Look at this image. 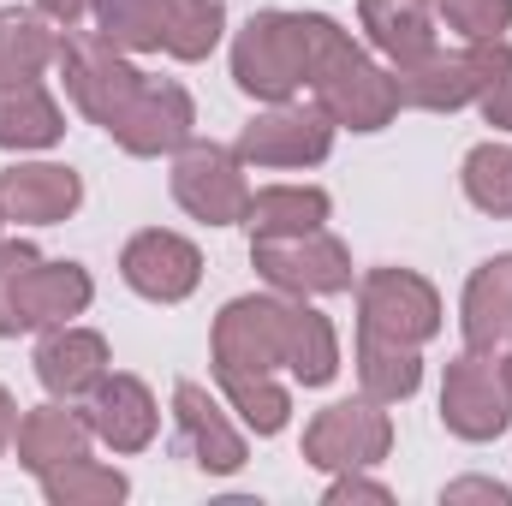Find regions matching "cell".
<instances>
[{"instance_id":"obj_11","label":"cell","mask_w":512,"mask_h":506,"mask_svg":"<svg viewBox=\"0 0 512 506\" xmlns=\"http://www.w3.org/2000/svg\"><path fill=\"white\" fill-rule=\"evenodd\" d=\"M334 149V120L310 102H268V114H256L239 131V161L245 167H316Z\"/></svg>"},{"instance_id":"obj_20","label":"cell","mask_w":512,"mask_h":506,"mask_svg":"<svg viewBox=\"0 0 512 506\" xmlns=\"http://www.w3.org/2000/svg\"><path fill=\"white\" fill-rule=\"evenodd\" d=\"M358 18L393 66H411V60L441 48L435 42V0H358Z\"/></svg>"},{"instance_id":"obj_31","label":"cell","mask_w":512,"mask_h":506,"mask_svg":"<svg viewBox=\"0 0 512 506\" xmlns=\"http://www.w3.org/2000/svg\"><path fill=\"white\" fill-rule=\"evenodd\" d=\"M42 495L54 506H114V501H126V477H120L114 465H96V459L84 453V459L48 471V477H42Z\"/></svg>"},{"instance_id":"obj_13","label":"cell","mask_w":512,"mask_h":506,"mask_svg":"<svg viewBox=\"0 0 512 506\" xmlns=\"http://www.w3.org/2000/svg\"><path fill=\"white\" fill-rule=\"evenodd\" d=\"M197 126V108H191V90L173 84V78H143L137 102L126 108V120L108 131L126 155H173L179 143H191Z\"/></svg>"},{"instance_id":"obj_8","label":"cell","mask_w":512,"mask_h":506,"mask_svg":"<svg viewBox=\"0 0 512 506\" xmlns=\"http://www.w3.org/2000/svg\"><path fill=\"white\" fill-rule=\"evenodd\" d=\"M256 274L286 292V298H328V292H352V251L316 227V233H292V239H251Z\"/></svg>"},{"instance_id":"obj_17","label":"cell","mask_w":512,"mask_h":506,"mask_svg":"<svg viewBox=\"0 0 512 506\" xmlns=\"http://www.w3.org/2000/svg\"><path fill=\"white\" fill-rule=\"evenodd\" d=\"M102 376H108V340H102L96 328L60 322V328H48V340L36 346V381H42L54 399H66V405H84L90 387Z\"/></svg>"},{"instance_id":"obj_39","label":"cell","mask_w":512,"mask_h":506,"mask_svg":"<svg viewBox=\"0 0 512 506\" xmlns=\"http://www.w3.org/2000/svg\"><path fill=\"white\" fill-rule=\"evenodd\" d=\"M0 227H6V209H0Z\"/></svg>"},{"instance_id":"obj_5","label":"cell","mask_w":512,"mask_h":506,"mask_svg":"<svg viewBox=\"0 0 512 506\" xmlns=\"http://www.w3.org/2000/svg\"><path fill=\"white\" fill-rule=\"evenodd\" d=\"M358 334L393 346H429L441 334V292L417 268H370L358 280Z\"/></svg>"},{"instance_id":"obj_25","label":"cell","mask_w":512,"mask_h":506,"mask_svg":"<svg viewBox=\"0 0 512 506\" xmlns=\"http://www.w3.org/2000/svg\"><path fill=\"white\" fill-rule=\"evenodd\" d=\"M417 381H423L417 346H393V340H376V334H358V387H364V399L399 405V399L417 393Z\"/></svg>"},{"instance_id":"obj_9","label":"cell","mask_w":512,"mask_h":506,"mask_svg":"<svg viewBox=\"0 0 512 506\" xmlns=\"http://www.w3.org/2000/svg\"><path fill=\"white\" fill-rule=\"evenodd\" d=\"M292 298H233L215 316V376H274L286 370Z\"/></svg>"},{"instance_id":"obj_29","label":"cell","mask_w":512,"mask_h":506,"mask_svg":"<svg viewBox=\"0 0 512 506\" xmlns=\"http://www.w3.org/2000/svg\"><path fill=\"white\" fill-rule=\"evenodd\" d=\"M221 30H227V6L221 0H173L161 54H173V60H209L215 42H221Z\"/></svg>"},{"instance_id":"obj_32","label":"cell","mask_w":512,"mask_h":506,"mask_svg":"<svg viewBox=\"0 0 512 506\" xmlns=\"http://www.w3.org/2000/svg\"><path fill=\"white\" fill-rule=\"evenodd\" d=\"M215 381H221L227 405L245 417L251 435H280V429H286V417H292V393H286L274 376H215Z\"/></svg>"},{"instance_id":"obj_18","label":"cell","mask_w":512,"mask_h":506,"mask_svg":"<svg viewBox=\"0 0 512 506\" xmlns=\"http://www.w3.org/2000/svg\"><path fill=\"white\" fill-rule=\"evenodd\" d=\"M90 441H96V435H90L84 411H72L66 399L24 411V417H18V435H12L18 465H24L30 477H48V471L72 465V459H84V453H90Z\"/></svg>"},{"instance_id":"obj_7","label":"cell","mask_w":512,"mask_h":506,"mask_svg":"<svg viewBox=\"0 0 512 506\" xmlns=\"http://www.w3.org/2000/svg\"><path fill=\"white\" fill-rule=\"evenodd\" d=\"M441 423L459 441H495L512 423V376L495 352H459L441 376Z\"/></svg>"},{"instance_id":"obj_10","label":"cell","mask_w":512,"mask_h":506,"mask_svg":"<svg viewBox=\"0 0 512 506\" xmlns=\"http://www.w3.org/2000/svg\"><path fill=\"white\" fill-rule=\"evenodd\" d=\"M387 447H393V423L376 399H340V405L316 411L304 429V465L334 471V477L382 465Z\"/></svg>"},{"instance_id":"obj_14","label":"cell","mask_w":512,"mask_h":506,"mask_svg":"<svg viewBox=\"0 0 512 506\" xmlns=\"http://www.w3.org/2000/svg\"><path fill=\"white\" fill-rule=\"evenodd\" d=\"M84 423H90V435L102 447L143 453L155 441V429H161V405H155V393L137 376H114L108 370V376L90 387V399H84Z\"/></svg>"},{"instance_id":"obj_37","label":"cell","mask_w":512,"mask_h":506,"mask_svg":"<svg viewBox=\"0 0 512 506\" xmlns=\"http://www.w3.org/2000/svg\"><path fill=\"white\" fill-rule=\"evenodd\" d=\"M12 435H18V405H12V393L0 387V459H6V447H12Z\"/></svg>"},{"instance_id":"obj_3","label":"cell","mask_w":512,"mask_h":506,"mask_svg":"<svg viewBox=\"0 0 512 506\" xmlns=\"http://www.w3.org/2000/svg\"><path fill=\"white\" fill-rule=\"evenodd\" d=\"M316 12H256L233 36V84L256 102H292L310 78Z\"/></svg>"},{"instance_id":"obj_21","label":"cell","mask_w":512,"mask_h":506,"mask_svg":"<svg viewBox=\"0 0 512 506\" xmlns=\"http://www.w3.org/2000/svg\"><path fill=\"white\" fill-rule=\"evenodd\" d=\"M66 137V114L42 78L0 84V149H48Z\"/></svg>"},{"instance_id":"obj_16","label":"cell","mask_w":512,"mask_h":506,"mask_svg":"<svg viewBox=\"0 0 512 506\" xmlns=\"http://www.w3.org/2000/svg\"><path fill=\"white\" fill-rule=\"evenodd\" d=\"M173 423H179L185 453H191L209 477H233V471L245 465V435L227 423V411H221V399H209V387L179 381V387H173Z\"/></svg>"},{"instance_id":"obj_23","label":"cell","mask_w":512,"mask_h":506,"mask_svg":"<svg viewBox=\"0 0 512 506\" xmlns=\"http://www.w3.org/2000/svg\"><path fill=\"white\" fill-rule=\"evenodd\" d=\"M322 221H328V191L322 185H262V191H251V209H245L251 239L316 233Z\"/></svg>"},{"instance_id":"obj_19","label":"cell","mask_w":512,"mask_h":506,"mask_svg":"<svg viewBox=\"0 0 512 506\" xmlns=\"http://www.w3.org/2000/svg\"><path fill=\"white\" fill-rule=\"evenodd\" d=\"M459 328H465V346H471V352H501V346H512V251L489 256V262L465 280Z\"/></svg>"},{"instance_id":"obj_36","label":"cell","mask_w":512,"mask_h":506,"mask_svg":"<svg viewBox=\"0 0 512 506\" xmlns=\"http://www.w3.org/2000/svg\"><path fill=\"white\" fill-rule=\"evenodd\" d=\"M90 6H96V0H36V12H42V18H54V24H66V30H72Z\"/></svg>"},{"instance_id":"obj_15","label":"cell","mask_w":512,"mask_h":506,"mask_svg":"<svg viewBox=\"0 0 512 506\" xmlns=\"http://www.w3.org/2000/svg\"><path fill=\"white\" fill-rule=\"evenodd\" d=\"M84 203V179L60 161H18L0 173V209L18 227H54Z\"/></svg>"},{"instance_id":"obj_30","label":"cell","mask_w":512,"mask_h":506,"mask_svg":"<svg viewBox=\"0 0 512 506\" xmlns=\"http://www.w3.org/2000/svg\"><path fill=\"white\" fill-rule=\"evenodd\" d=\"M459 179H465V197H471L483 215H495V221L512 215V143H495V137L477 143V149L465 155Z\"/></svg>"},{"instance_id":"obj_4","label":"cell","mask_w":512,"mask_h":506,"mask_svg":"<svg viewBox=\"0 0 512 506\" xmlns=\"http://www.w3.org/2000/svg\"><path fill=\"white\" fill-rule=\"evenodd\" d=\"M54 66H60V84H66L72 108H78L84 120H96L102 131H114L126 120V108L137 102V90H143V78H149V72L131 66V54H120L102 30H96V36L66 30Z\"/></svg>"},{"instance_id":"obj_34","label":"cell","mask_w":512,"mask_h":506,"mask_svg":"<svg viewBox=\"0 0 512 506\" xmlns=\"http://www.w3.org/2000/svg\"><path fill=\"white\" fill-rule=\"evenodd\" d=\"M441 501H495V506H512V489L507 483H489V477H465V483H447Z\"/></svg>"},{"instance_id":"obj_12","label":"cell","mask_w":512,"mask_h":506,"mask_svg":"<svg viewBox=\"0 0 512 506\" xmlns=\"http://www.w3.org/2000/svg\"><path fill=\"white\" fill-rule=\"evenodd\" d=\"M120 274H126V286L137 298H149V304H179V298H191L197 280H203V251H197L191 239L167 233V227H143V233H131L126 251H120Z\"/></svg>"},{"instance_id":"obj_22","label":"cell","mask_w":512,"mask_h":506,"mask_svg":"<svg viewBox=\"0 0 512 506\" xmlns=\"http://www.w3.org/2000/svg\"><path fill=\"white\" fill-rule=\"evenodd\" d=\"M393 90H399V108H423V114H453L471 102V66L465 54H423L411 66H393Z\"/></svg>"},{"instance_id":"obj_35","label":"cell","mask_w":512,"mask_h":506,"mask_svg":"<svg viewBox=\"0 0 512 506\" xmlns=\"http://www.w3.org/2000/svg\"><path fill=\"white\" fill-rule=\"evenodd\" d=\"M328 501L340 506V501H387V489L382 483H370L364 471H340L334 477V489H328Z\"/></svg>"},{"instance_id":"obj_27","label":"cell","mask_w":512,"mask_h":506,"mask_svg":"<svg viewBox=\"0 0 512 506\" xmlns=\"http://www.w3.org/2000/svg\"><path fill=\"white\" fill-rule=\"evenodd\" d=\"M60 54V36L36 12H0V84L42 78Z\"/></svg>"},{"instance_id":"obj_33","label":"cell","mask_w":512,"mask_h":506,"mask_svg":"<svg viewBox=\"0 0 512 506\" xmlns=\"http://www.w3.org/2000/svg\"><path fill=\"white\" fill-rule=\"evenodd\" d=\"M435 12L465 42H489V36H501L512 24V0H435Z\"/></svg>"},{"instance_id":"obj_24","label":"cell","mask_w":512,"mask_h":506,"mask_svg":"<svg viewBox=\"0 0 512 506\" xmlns=\"http://www.w3.org/2000/svg\"><path fill=\"white\" fill-rule=\"evenodd\" d=\"M286 370L298 387H328L340 376V334L304 298H292V316H286Z\"/></svg>"},{"instance_id":"obj_6","label":"cell","mask_w":512,"mask_h":506,"mask_svg":"<svg viewBox=\"0 0 512 506\" xmlns=\"http://www.w3.org/2000/svg\"><path fill=\"white\" fill-rule=\"evenodd\" d=\"M173 203L203 221V227H233L251 209V185H245V161L239 149L221 143H179L173 149Z\"/></svg>"},{"instance_id":"obj_2","label":"cell","mask_w":512,"mask_h":506,"mask_svg":"<svg viewBox=\"0 0 512 506\" xmlns=\"http://www.w3.org/2000/svg\"><path fill=\"white\" fill-rule=\"evenodd\" d=\"M90 298L96 286L78 262H42L30 245L0 239V340H18L30 328H60L84 316Z\"/></svg>"},{"instance_id":"obj_1","label":"cell","mask_w":512,"mask_h":506,"mask_svg":"<svg viewBox=\"0 0 512 506\" xmlns=\"http://www.w3.org/2000/svg\"><path fill=\"white\" fill-rule=\"evenodd\" d=\"M304 90L316 96V108L346 131H382L399 114V90L393 72H382L334 18L316 12V54H310V78Z\"/></svg>"},{"instance_id":"obj_26","label":"cell","mask_w":512,"mask_h":506,"mask_svg":"<svg viewBox=\"0 0 512 506\" xmlns=\"http://www.w3.org/2000/svg\"><path fill=\"white\" fill-rule=\"evenodd\" d=\"M90 12H96V30H102L120 54H161L173 0H96Z\"/></svg>"},{"instance_id":"obj_38","label":"cell","mask_w":512,"mask_h":506,"mask_svg":"<svg viewBox=\"0 0 512 506\" xmlns=\"http://www.w3.org/2000/svg\"><path fill=\"white\" fill-rule=\"evenodd\" d=\"M507 376H512V352H507Z\"/></svg>"},{"instance_id":"obj_28","label":"cell","mask_w":512,"mask_h":506,"mask_svg":"<svg viewBox=\"0 0 512 506\" xmlns=\"http://www.w3.org/2000/svg\"><path fill=\"white\" fill-rule=\"evenodd\" d=\"M465 66H471V102H477V114L495 131H512V48L501 36L471 42Z\"/></svg>"}]
</instances>
